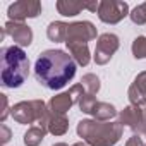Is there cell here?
I'll return each instance as SVG.
<instances>
[{
    "label": "cell",
    "mask_w": 146,
    "mask_h": 146,
    "mask_svg": "<svg viewBox=\"0 0 146 146\" xmlns=\"http://www.w3.org/2000/svg\"><path fill=\"white\" fill-rule=\"evenodd\" d=\"M76 60L64 50H45L35 64V78L46 90H60L76 76Z\"/></svg>",
    "instance_id": "6da1fadb"
},
{
    "label": "cell",
    "mask_w": 146,
    "mask_h": 146,
    "mask_svg": "<svg viewBox=\"0 0 146 146\" xmlns=\"http://www.w3.org/2000/svg\"><path fill=\"white\" fill-rule=\"evenodd\" d=\"M2 58V72H0V79H2L4 88H19L29 76V58L26 52L17 46H4L0 52Z\"/></svg>",
    "instance_id": "7a4b0ae2"
},
{
    "label": "cell",
    "mask_w": 146,
    "mask_h": 146,
    "mask_svg": "<svg viewBox=\"0 0 146 146\" xmlns=\"http://www.w3.org/2000/svg\"><path fill=\"white\" fill-rule=\"evenodd\" d=\"M76 131L88 146H113L120 141L124 125L120 122H100L95 119H84L78 124Z\"/></svg>",
    "instance_id": "3957f363"
},
{
    "label": "cell",
    "mask_w": 146,
    "mask_h": 146,
    "mask_svg": "<svg viewBox=\"0 0 146 146\" xmlns=\"http://www.w3.org/2000/svg\"><path fill=\"white\" fill-rule=\"evenodd\" d=\"M11 113L17 124H33L41 122L48 113V105L43 100H29L19 102L11 108Z\"/></svg>",
    "instance_id": "277c9868"
},
{
    "label": "cell",
    "mask_w": 146,
    "mask_h": 146,
    "mask_svg": "<svg viewBox=\"0 0 146 146\" xmlns=\"http://www.w3.org/2000/svg\"><path fill=\"white\" fill-rule=\"evenodd\" d=\"M98 17L102 23L107 24H117L125 16H129V5L127 2H119V0H102L98 7Z\"/></svg>",
    "instance_id": "5b68a950"
},
{
    "label": "cell",
    "mask_w": 146,
    "mask_h": 146,
    "mask_svg": "<svg viewBox=\"0 0 146 146\" xmlns=\"http://www.w3.org/2000/svg\"><path fill=\"white\" fill-rule=\"evenodd\" d=\"M119 36L113 33H103L98 36L96 41V48H95V62L98 65H105L110 62V58L113 57V53L119 50Z\"/></svg>",
    "instance_id": "8992f818"
},
{
    "label": "cell",
    "mask_w": 146,
    "mask_h": 146,
    "mask_svg": "<svg viewBox=\"0 0 146 146\" xmlns=\"http://www.w3.org/2000/svg\"><path fill=\"white\" fill-rule=\"evenodd\" d=\"M41 14V4L38 0H19V2H14L9 5L7 16L9 21L14 23H24V19H33L38 17Z\"/></svg>",
    "instance_id": "52a82bcc"
},
{
    "label": "cell",
    "mask_w": 146,
    "mask_h": 146,
    "mask_svg": "<svg viewBox=\"0 0 146 146\" xmlns=\"http://www.w3.org/2000/svg\"><path fill=\"white\" fill-rule=\"evenodd\" d=\"M119 122L122 125H127L132 132H144L146 127V113H144V107H136V105H129L125 107L120 113H119Z\"/></svg>",
    "instance_id": "ba28073f"
},
{
    "label": "cell",
    "mask_w": 146,
    "mask_h": 146,
    "mask_svg": "<svg viewBox=\"0 0 146 146\" xmlns=\"http://www.w3.org/2000/svg\"><path fill=\"white\" fill-rule=\"evenodd\" d=\"M4 36H11L12 41L17 45V46H29L31 41H33V29L24 24V23H14V21H7L5 26H4V33H2V38Z\"/></svg>",
    "instance_id": "9c48e42d"
},
{
    "label": "cell",
    "mask_w": 146,
    "mask_h": 146,
    "mask_svg": "<svg viewBox=\"0 0 146 146\" xmlns=\"http://www.w3.org/2000/svg\"><path fill=\"white\" fill-rule=\"evenodd\" d=\"M96 35H98V33H96V28H95V24L90 23V21L69 23L65 43H67V41H83V43H88V41L95 40Z\"/></svg>",
    "instance_id": "30bf717a"
},
{
    "label": "cell",
    "mask_w": 146,
    "mask_h": 146,
    "mask_svg": "<svg viewBox=\"0 0 146 146\" xmlns=\"http://www.w3.org/2000/svg\"><path fill=\"white\" fill-rule=\"evenodd\" d=\"M38 125H41L53 136H64L69 129V119L65 117V113H53L48 110V113L41 122H38Z\"/></svg>",
    "instance_id": "8fae6325"
},
{
    "label": "cell",
    "mask_w": 146,
    "mask_h": 146,
    "mask_svg": "<svg viewBox=\"0 0 146 146\" xmlns=\"http://www.w3.org/2000/svg\"><path fill=\"white\" fill-rule=\"evenodd\" d=\"M127 96H129L131 105L146 107V70L144 72H139V74L136 76L134 83L129 86Z\"/></svg>",
    "instance_id": "7c38bea8"
},
{
    "label": "cell",
    "mask_w": 146,
    "mask_h": 146,
    "mask_svg": "<svg viewBox=\"0 0 146 146\" xmlns=\"http://www.w3.org/2000/svg\"><path fill=\"white\" fill-rule=\"evenodd\" d=\"M76 103L74 96H72L70 91H64L60 95H55L50 98L48 102V110L53 113H67L70 110V107Z\"/></svg>",
    "instance_id": "4fadbf2b"
},
{
    "label": "cell",
    "mask_w": 146,
    "mask_h": 146,
    "mask_svg": "<svg viewBox=\"0 0 146 146\" xmlns=\"http://www.w3.org/2000/svg\"><path fill=\"white\" fill-rule=\"evenodd\" d=\"M69 52H70V57L76 60L78 65H83L86 67L91 60V55H90V46L88 43H83V41H67L65 43Z\"/></svg>",
    "instance_id": "5bb4252c"
},
{
    "label": "cell",
    "mask_w": 146,
    "mask_h": 146,
    "mask_svg": "<svg viewBox=\"0 0 146 146\" xmlns=\"http://www.w3.org/2000/svg\"><path fill=\"white\" fill-rule=\"evenodd\" d=\"M84 9H88V2H74V0H58V2H57L58 14H62L65 17L78 16Z\"/></svg>",
    "instance_id": "9a60e30c"
},
{
    "label": "cell",
    "mask_w": 146,
    "mask_h": 146,
    "mask_svg": "<svg viewBox=\"0 0 146 146\" xmlns=\"http://www.w3.org/2000/svg\"><path fill=\"white\" fill-rule=\"evenodd\" d=\"M67 28H69V24L64 23V21H53V23H50L48 28H46L48 40L55 41V43L65 41V38H67Z\"/></svg>",
    "instance_id": "2e32d148"
},
{
    "label": "cell",
    "mask_w": 146,
    "mask_h": 146,
    "mask_svg": "<svg viewBox=\"0 0 146 146\" xmlns=\"http://www.w3.org/2000/svg\"><path fill=\"white\" fill-rule=\"evenodd\" d=\"M91 115L95 117V120H100V122H110V119H113L117 115V110L113 105L107 103V102H98L91 112Z\"/></svg>",
    "instance_id": "e0dca14e"
},
{
    "label": "cell",
    "mask_w": 146,
    "mask_h": 146,
    "mask_svg": "<svg viewBox=\"0 0 146 146\" xmlns=\"http://www.w3.org/2000/svg\"><path fill=\"white\" fill-rule=\"evenodd\" d=\"M46 129H43L41 125H31L26 134H24V144L26 146H40L41 141L45 139Z\"/></svg>",
    "instance_id": "ac0fdd59"
},
{
    "label": "cell",
    "mask_w": 146,
    "mask_h": 146,
    "mask_svg": "<svg viewBox=\"0 0 146 146\" xmlns=\"http://www.w3.org/2000/svg\"><path fill=\"white\" fill-rule=\"evenodd\" d=\"M81 84H83V88L86 90L88 95H93L95 96L100 91V79L95 74H84L83 79H81Z\"/></svg>",
    "instance_id": "d6986e66"
},
{
    "label": "cell",
    "mask_w": 146,
    "mask_h": 146,
    "mask_svg": "<svg viewBox=\"0 0 146 146\" xmlns=\"http://www.w3.org/2000/svg\"><path fill=\"white\" fill-rule=\"evenodd\" d=\"M129 17H131V21H132L134 24H137V26L146 24V2H144V4H139V5H136V7L131 11Z\"/></svg>",
    "instance_id": "ffe728a7"
},
{
    "label": "cell",
    "mask_w": 146,
    "mask_h": 146,
    "mask_svg": "<svg viewBox=\"0 0 146 146\" xmlns=\"http://www.w3.org/2000/svg\"><path fill=\"white\" fill-rule=\"evenodd\" d=\"M96 103H98V100H96L93 95H88V93H84V95L79 98V102H78L81 112H83V113H90V115H91V112H93V108H95Z\"/></svg>",
    "instance_id": "44dd1931"
},
{
    "label": "cell",
    "mask_w": 146,
    "mask_h": 146,
    "mask_svg": "<svg viewBox=\"0 0 146 146\" xmlns=\"http://www.w3.org/2000/svg\"><path fill=\"white\" fill-rule=\"evenodd\" d=\"M132 55L136 58H146V36H137L132 41Z\"/></svg>",
    "instance_id": "7402d4cb"
},
{
    "label": "cell",
    "mask_w": 146,
    "mask_h": 146,
    "mask_svg": "<svg viewBox=\"0 0 146 146\" xmlns=\"http://www.w3.org/2000/svg\"><path fill=\"white\" fill-rule=\"evenodd\" d=\"M0 132H2V134H0V137H2V139H0V143H2V144H7V143L11 141V129H9L5 124H2V125H0Z\"/></svg>",
    "instance_id": "603a6c76"
},
{
    "label": "cell",
    "mask_w": 146,
    "mask_h": 146,
    "mask_svg": "<svg viewBox=\"0 0 146 146\" xmlns=\"http://www.w3.org/2000/svg\"><path fill=\"white\" fill-rule=\"evenodd\" d=\"M0 98H2V105H4V108H2V113H0V120H5L7 119V115H9V102H7V96L5 95H0Z\"/></svg>",
    "instance_id": "cb8c5ba5"
},
{
    "label": "cell",
    "mask_w": 146,
    "mask_h": 146,
    "mask_svg": "<svg viewBox=\"0 0 146 146\" xmlns=\"http://www.w3.org/2000/svg\"><path fill=\"white\" fill-rule=\"evenodd\" d=\"M125 146H144V143H143V139H141L139 134H134V136H131V137L127 139Z\"/></svg>",
    "instance_id": "d4e9b609"
},
{
    "label": "cell",
    "mask_w": 146,
    "mask_h": 146,
    "mask_svg": "<svg viewBox=\"0 0 146 146\" xmlns=\"http://www.w3.org/2000/svg\"><path fill=\"white\" fill-rule=\"evenodd\" d=\"M72 146H88L86 143H76V144H72Z\"/></svg>",
    "instance_id": "484cf974"
},
{
    "label": "cell",
    "mask_w": 146,
    "mask_h": 146,
    "mask_svg": "<svg viewBox=\"0 0 146 146\" xmlns=\"http://www.w3.org/2000/svg\"><path fill=\"white\" fill-rule=\"evenodd\" d=\"M53 146H69V144H65V143H55Z\"/></svg>",
    "instance_id": "4316f807"
},
{
    "label": "cell",
    "mask_w": 146,
    "mask_h": 146,
    "mask_svg": "<svg viewBox=\"0 0 146 146\" xmlns=\"http://www.w3.org/2000/svg\"><path fill=\"white\" fill-rule=\"evenodd\" d=\"M144 113H146V107H144Z\"/></svg>",
    "instance_id": "83f0119b"
},
{
    "label": "cell",
    "mask_w": 146,
    "mask_h": 146,
    "mask_svg": "<svg viewBox=\"0 0 146 146\" xmlns=\"http://www.w3.org/2000/svg\"><path fill=\"white\" fill-rule=\"evenodd\" d=\"M144 134H146V127H144Z\"/></svg>",
    "instance_id": "f1b7e54d"
},
{
    "label": "cell",
    "mask_w": 146,
    "mask_h": 146,
    "mask_svg": "<svg viewBox=\"0 0 146 146\" xmlns=\"http://www.w3.org/2000/svg\"><path fill=\"white\" fill-rule=\"evenodd\" d=\"M144 146H146V144H144Z\"/></svg>",
    "instance_id": "f546056e"
}]
</instances>
